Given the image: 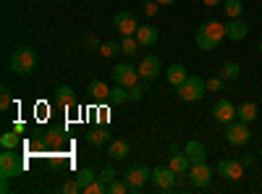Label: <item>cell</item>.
<instances>
[{
  "label": "cell",
  "instance_id": "obj_13",
  "mask_svg": "<svg viewBox=\"0 0 262 194\" xmlns=\"http://www.w3.org/2000/svg\"><path fill=\"white\" fill-rule=\"evenodd\" d=\"M160 74V58L158 55H144L142 63H139V76L142 81H152Z\"/></svg>",
  "mask_w": 262,
  "mask_h": 194
},
{
  "label": "cell",
  "instance_id": "obj_20",
  "mask_svg": "<svg viewBox=\"0 0 262 194\" xmlns=\"http://www.w3.org/2000/svg\"><path fill=\"white\" fill-rule=\"evenodd\" d=\"M86 92H90V97H92V100H97V102H102V100L111 97V90H107V84H105L102 79L90 81V87H86Z\"/></svg>",
  "mask_w": 262,
  "mask_h": 194
},
{
  "label": "cell",
  "instance_id": "obj_31",
  "mask_svg": "<svg viewBox=\"0 0 262 194\" xmlns=\"http://www.w3.org/2000/svg\"><path fill=\"white\" fill-rule=\"evenodd\" d=\"M144 92H147V81H142V84L137 81L134 87H128V100H134V102H137V100L144 97Z\"/></svg>",
  "mask_w": 262,
  "mask_h": 194
},
{
  "label": "cell",
  "instance_id": "obj_14",
  "mask_svg": "<svg viewBox=\"0 0 262 194\" xmlns=\"http://www.w3.org/2000/svg\"><path fill=\"white\" fill-rule=\"evenodd\" d=\"M247 32H249V24L238 16V18H231L228 24H226V39H231V42H238V39H244L247 37Z\"/></svg>",
  "mask_w": 262,
  "mask_h": 194
},
{
  "label": "cell",
  "instance_id": "obj_43",
  "mask_svg": "<svg viewBox=\"0 0 262 194\" xmlns=\"http://www.w3.org/2000/svg\"><path fill=\"white\" fill-rule=\"evenodd\" d=\"M259 53H262V39H259Z\"/></svg>",
  "mask_w": 262,
  "mask_h": 194
},
{
  "label": "cell",
  "instance_id": "obj_19",
  "mask_svg": "<svg viewBox=\"0 0 262 194\" xmlns=\"http://www.w3.org/2000/svg\"><path fill=\"white\" fill-rule=\"evenodd\" d=\"M128 142L126 139H116V142H111L107 144V158L111 160H123V158H128Z\"/></svg>",
  "mask_w": 262,
  "mask_h": 194
},
{
  "label": "cell",
  "instance_id": "obj_26",
  "mask_svg": "<svg viewBox=\"0 0 262 194\" xmlns=\"http://www.w3.org/2000/svg\"><path fill=\"white\" fill-rule=\"evenodd\" d=\"M238 74H242V69H238V63H223V69H221L223 81H233V79H238Z\"/></svg>",
  "mask_w": 262,
  "mask_h": 194
},
{
  "label": "cell",
  "instance_id": "obj_39",
  "mask_svg": "<svg viewBox=\"0 0 262 194\" xmlns=\"http://www.w3.org/2000/svg\"><path fill=\"white\" fill-rule=\"evenodd\" d=\"M48 142H50V144H58V142H60V134H58V132H50V134H48Z\"/></svg>",
  "mask_w": 262,
  "mask_h": 194
},
{
  "label": "cell",
  "instance_id": "obj_6",
  "mask_svg": "<svg viewBox=\"0 0 262 194\" xmlns=\"http://www.w3.org/2000/svg\"><path fill=\"white\" fill-rule=\"evenodd\" d=\"M252 139V132H249V123L244 121H238V123H228L226 126V142L228 144H236V147H242Z\"/></svg>",
  "mask_w": 262,
  "mask_h": 194
},
{
  "label": "cell",
  "instance_id": "obj_33",
  "mask_svg": "<svg viewBox=\"0 0 262 194\" xmlns=\"http://www.w3.org/2000/svg\"><path fill=\"white\" fill-rule=\"evenodd\" d=\"M97 179H100L102 184H111V181H116V179H118V174H116V168H113V165H107V168H102V170H100V176H97Z\"/></svg>",
  "mask_w": 262,
  "mask_h": 194
},
{
  "label": "cell",
  "instance_id": "obj_3",
  "mask_svg": "<svg viewBox=\"0 0 262 194\" xmlns=\"http://www.w3.org/2000/svg\"><path fill=\"white\" fill-rule=\"evenodd\" d=\"M207 92V81H202L200 76H186L184 84H179V97L184 102H196L202 100Z\"/></svg>",
  "mask_w": 262,
  "mask_h": 194
},
{
  "label": "cell",
  "instance_id": "obj_35",
  "mask_svg": "<svg viewBox=\"0 0 262 194\" xmlns=\"http://www.w3.org/2000/svg\"><path fill=\"white\" fill-rule=\"evenodd\" d=\"M84 191H90V194H102V191H107V184H102L100 179H95L90 186H86Z\"/></svg>",
  "mask_w": 262,
  "mask_h": 194
},
{
  "label": "cell",
  "instance_id": "obj_15",
  "mask_svg": "<svg viewBox=\"0 0 262 194\" xmlns=\"http://www.w3.org/2000/svg\"><path fill=\"white\" fill-rule=\"evenodd\" d=\"M55 102H58V107H63V111H71V107L76 105V95H74V90L69 87V84H60V87L55 90Z\"/></svg>",
  "mask_w": 262,
  "mask_h": 194
},
{
  "label": "cell",
  "instance_id": "obj_17",
  "mask_svg": "<svg viewBox=\"0 0 262 194\" xmlns=\"http://www.w3.org/2000/svg\"><path fill=\"white\" fill-rule=\"evenodd\" d=\"M184 153L189 155L191 165H194V163H205V160H207V149H205V144H202V142H196V139L186 142V147H184Z\"/></svg>",
  "mask_w": 262,
  "mask_h": 194
},
{
  "label": "cell",
  "instance_id": "obj_45",
  "mask_svg": "<svg viewBox=\"0 0 262 194\" xmlns=\"http://www.w3.org/2000/svg\"><path fill=\"white\" fill-rule=\"evenodd\" d=\"M259 105H262V97H259Z\"/></svg>",
  "mask_w": 262,
  "mask_h": 194
},
{
  "label": "cell",
  "instance_id": "obj_38",
  "mask_svg": "<svg viewBox=\"0 0 262 194\" xmlns=\"http://www.w3.org/2000/svg\"><path fill=\"white\" fill-rule=\"evenodd\" d=\"M8 105H11V90L3 87V95H0V107H3V111H8Z\"/></svg>",
  "mask_w": 262,
  "mask_h": 194
},
{
  "label": "cell",
  "instance_id": "obj_4",
  "mask_svg": "<svg viewBox=\"0 0 262 194\" xmlns=\"http://www.w3.org/2000/svg\"><path fill=\"white\" fill-rule=\"evenodd\" d=\"M123 179H126L131 194H139V191L144 189V184L152 181V170H149L147 165H134V168H128L126 174H123Z\"/></svg>",
  "mask_w": 262,
  "mask_h": 194
},
{
  "label": "cell",
  "instance_id": "obj_5",
  "mask_svg": "<svg viewBox=\"0 0 262 194\" xmlns=\"http://www.w3.org/2000/svg\"><path fill=\"white\" fill-rule=\"evenodd\" d=\"M21 168H24V163H21V158L16 155V149H6L3 155H0V179H13L21 174Z\"/></svg>",
  "mask_w": 262,
  "mask_h": 194
},
{
  "label": "cell",
  "instance_id": "obj_30",
  "mask_svg": "<svg viewBox=\"0 0 262 194\" xmlns=\"http://www.w3.org/2000/svg\"><path fill=\"white\" fill-rule=\"evenodd\" d=\"M116 53H121L118 42H102V45H100V55H102V58H113Z\"/></svg>",
  "mask_w": 262,
  "mask_h": 194
},
{
  "label": "cell",
  "instance_id": "obj_28",
  "mask_svg": "<svg viewBox=\"0 0 262 194\" xmlns=\"http://www.w3.org/2000/svg\"><path fill=\"white\" fill-rule=\"evenodd\" d=\"M226 8V16H231V18H238V16H242V11H244V6H242V0H226V3H223Z\"/></svg>",
  "mask_w": 262,
  "mask_h": 194
},
{
  "label": "cell",
  "instance_id": "obj_22",
  "mask_svg": "<svg viewBox=\"0 0 262 194\" xmlns=\"http://www.w3.org/2000/svg\"><path fill=\"white\" fill-rule=\"evenodd\" d=\"M236 118L244 121V123H252L257 118V105L254 102H242V105L236 107Z\"/></svg>",
  "mask_w": 262,
  "mask_h": 194
},
{
  "label": "cell",
  "instance_id": "obj_9",
  "mask_svg": "<svg viewBox=\"0 0 262 194\" xmlns=\"http://www.w3.org/2000/svg\"><path fill=\"white\" fill-rule=\"evenodd\" d=\"M217 176L231 179V181H238V179L244 176V163H242V160H228V158H223L221 163H217Z\"/></svg>",
  "mask_w": 262,
  "mask_h": 194
},
{
  "label": "cell",
  "instance_id": "obj_42",
  "mask_svg": "<svg viewBox=\"0 0 262 194\" xmlns=\"http://www.w3.org/2000/svg\"><path fill=\"white\" fill-rule=\"evenodd\" d=\"M202 3H205V6H217L221 0H202Z\"/></svg>",
  "mask_w": 262,
  "mask_h": 194
},
{
  "label": "cell",
  "instance_id": "obj_32",
  "mask_svg": "<svg viewBox=\"0 0 262 194\" xmlns=\"http://www.w3.org/2000/svg\"><path fill=\"white\" fill-rule=\"evenodd\" d=\"M107 191H111V194H126V191H131V189H128L126 179H116V181L107 184Z\"/></svg>",
  "mask_w": 262,
  "mask_h": 194
},
{
  "label": "cell",
  "instance_id": "obj_16",
  "mask_svg": "<svg viewBox=\"0 0 262 194\" xmlns=\"http://www.w3.org/2000/svg\"><path fill=\"white\" fill-rule=\"evenodd\" d=\"M137 39H139V45L142 48H152V45H158V29L155 27H152V24H144V27H139L137 29V34H134Z\"/></svg>",
  "mask_w": 262,
  "mask_h": 194
},
{
  "label": "cell",
  "instance_id": "obj_24",
  "mask_svg": "<svg viewBox=\"0 0 262 194\" xmlns=\"http://www.w3.org/2000/svg\"><path fill=\"white\" fill-rule=\"evenodd\" d=\"M139 48H142V45H139V39H137L134 34L121 39V53H123V55H137V50H139Z\"/></svg>",
  "mask_w": 262,
  "mask_h": 194
},
{
  "label": "cell",
  "instance_id": "obj_8",
  "mask_svg": "<svg viewBox=\"0 0 262 194\" xmlns=\"http://www.w3.org/2000/svg\"><path fill=\"white\" fill-rule=\"evenodd\" d=\"M176 170H173L170 165L168 168H155V170H152V184H155L158 189H163V191H170L173 189V184H176Z\"/></svg>",
  "mask_w": 262,
  "mask_h": 194
},
{
  "label": "cell",
  "instance_id": "obj_44",
  "mask_svg": "<svg viewBox=\"0 0 262 194\" xmlns=\"http://www.w3.org/2000/svg\"><path fill=\"white\" fill-rule=\"evenodd\" d=\"M259 158H262V149H259Z\"/></svg>",
  "mask_w": 262,
  "mask_h": 194
},
{
  "label": "cell",
  "instance_id": "obj_21",
  "mask_svg": "<svg viewBox=\"0 0 262 194\" xmlns=\"http://www.w3.org/2000/svg\"><path fill=\"white\" fill-rule=\"evenodd\" d=\"M86 142H90L92 147H100V144L111 142V134H107L105 126H97V128H90V132H86Z\"/></svg>",
  "mask_w": 262,
  "mask_h": 194
},
{
  "label": "cell",
  "instance_id": "obj_23",
  "mask_svg": "<svg viewBox=\"0 0 262 194\" xmlns=\"http://www.w3.org/2000/svg\"><path fill=\"white\" fill-rule=\"evenodd\" d=\"M165 76H168V81L173 84V87H179V84H184V79H186L189 74H186V69L181 66V63H173V66L165 71Z\"/></svg>",
  "mask_w": 262,
  "mask_h": 194
},
{
  "label": "cell",
  "instance_id": "obj_29",
  "mask_svg": "<svg viewBox=\"0 0 262 194\" xmlns=\"http://www.w3.org/2000/svg\"><path fill=\"white\" fill-rule=\"evenodd\" d=\"M0 144H3V149H16L18 147V132H8L0 137Z\"/></svg>",
  "mask_w": 262,
  "mask_h": 194
},
{
  "label": "cell",
  "instance_id": "obj_2",
  "mask_svg": "<svg viewBox=\"0 0 262 194\" xmlns=\"http://www.w3.org/2000/svg\"><path fill=\"white\" fill-rule=\"evenodd\" d=\"M34 69H37V53L32 48H27V45L16 48L13 55H11V71H16L18 76L27 79V76H32Z\"/></svg>",
  "mask_w": 262,
  "mask_h": 194
},
{
  "label": "cell",
  "instance_id": "obj_18",
  "mask_svg": "<svg viewBox=\"0 0 262 194\" xmlns=\"http://www.w3.org/2000/svg\"><path fill=\"white\" fill-rule=\"evenodd\" d=\"M168 165H170L173 170H176L179 176H184V174H189V168H191V160H189V155H186V153H179V149H176V153L170 155Z\"/></svg>",
  "mask_w": 262,
  "mask_h": 194
},
{
  "label": "cell",
  "instance_id": "obj_12",
  "mask_svg": "<svg viewBox=\"0 0 262 194\" xmlns=\"http://www.w3.org/2000/svg\"><path fill=\"white\" fill-rule=\"evenodd\" d=\"M189 179H191L194 186L205 189V186H210V181H212V170H210L207 163H194V165L189 168Z\"/></svg>",
  "mask_w": 262,
  "mask_h": 194
},
{
  "label": "cell",
  "instance_id": "obj_10",
  "mask_svg": "<svg viewBox=\"0 0 262 194\" xmlns=\"http://www.w3.org/2000/svg\"><path fill=\"white\" fill-rule=\"evenodd\" d=\"M113 27L123 34V37H131V34H137V29H139V21H137V16L134 13H116V18H113Z\"/></svg>",
  "mask_w": 262,
  "mask_h": 194
},
{
  "label": "cell",
  "instance_id": "obj_25",
  "mask_svg": "<svg viewBox=\"0 0 262 194\" xmlns=\"http://www.w3.org/2000/svg\"><path fill=\"white\" fill-rule=\"evenodd\" d=\"M107 100H111L113 105H123V102H128V90L121 87V84H116V87L111 90V97H107Z\"/></svg>",
  "mask_w": 262,
  "mask_h": 194
},
{
  "label": "cell",
  "instance_id": "obj_37",
  "mask_svg": "<svg viewBox=\"0 0 262 194\" xmlns=\"http://www.w3.org/2000/svg\"><path fill=\"white\" fill-rule=\"evenodd\" d=\"M158 6H160L158 0H152V3H144V6H142V13H144V16H155V13H158Z\"/></svg>",
  "mask_w": 262,
  "mask_h": 194
},
{
  "label": "cell",
  "instance_id": "obj_1",
  "mask_svg": "<svg viewBox=\"0 0 262 194\" xmlns=\"http://www.w3.org/2000/svg\"><path fill=\"white\" fill-rule=\"evenodd\" d=\"M223 39H226V24H221V21H205V24L196 29V37H194L196 48L205 50V53L215 50Z\"/></svg>",
  "mask_w": 262,
  "mask_h": 194
},
{
  "label": "cell",
  "instance_id": "obj_34",
  "mask_svg": "<svg viewBox=\"0 0 262 194\" xmlns=\"http://www.w3.org/2000/svg\"><path fill=\"white\" fill-rule=\"evenodd\" d=\"M60 191H63V194H79V191H81V184H79L76 179H74V181H66V184L60 186Z\"/></svg>",
  "mask_w": 262,
  "mask_h": 194
},
{
  "label": "cell",
  "instance_id": "obj_40",
  "mask_svg": "<svg viewBox=\"0 0 262 194\" xmlns=\"http://www.w3.org/2000/svg\"><path fill=\"white\" fill-rule=\"evenodd\" d=\"M242 163H244V165H247V168H249V165H252V163H254V160H252V155H244V158H242Z\"/></svg>",
  "mask_w": 262,
  "mask_h": 194
},
{
  "label": "cell",
  "instance_id": "obj_27",
  "mask_svg": "<svg viewBox=\"0 0 262 194\" xmlns=\"http://www.w3.org/2000/svg\"><path fill=\"white\" fill-rule=\"evenodd\" d=\"M95 179H97V174H95L92 168H81V170H79V176H76V181L81 184V191H84L86 186H90V184H92Z\"/></svg>",
  "mask_w": 262,
  "mask_h": 194
},
{
  "label": "cell",
  "instance_id": "obj_41",
  "mask_svg": "<svg viewBox=\"0 0 262 194\" xmlns=\"http://www.w3.org/2000/svg\"><path fill=\"white\" fill-rule=\"evenodd\" d=\"M158 3H160V6H173L176 0H158Z\"/></svg>",
  "mask_w": 262,
  "mask_h": 194
},
{
  "label": "cell",
  "instance_id": "obj_11",
  "mask_svg": "<svg viewBox=\"0 0 262 194\" xmlns=\"http://www.w3.org/2000/svg\"><path fill=\"white\" fill-rule=\"evenodd\" d=\"M212 118L217 121V123H233V118H236V105L231 102V100H217L215 102V107H212Z\"/></svg>",
  "mask_w": 262,
  "mask_h": 194
},
{
  "label": "cell",
  "instance_id": "obj_36",
  "mask_svg": "<svg viewBox=\"0 0 262 194\" xmlns=\"http://www.w3.org/2000/svg\"><path fill=\"white\" fill-rule=\"evenodd\" d=\"M221 90H223V76L207 79V92H221Z\"/></svg>",
  "mask_w": 262,
  "mask_h": 194
},
{
  "label": "cell",
  "instance_id": "obj_7",
  "mask_svg": "<svg viewBox=\"0 0 262 194\" xmlns=\"http://www.w3.org/2000/svg\"><path fill=\"white\" fill-rule=\"evenodd\" d=\"M113 79H116V84H121V87H134V84L142 79L139 76V69H134L131 63H118V66L113 69Z\"/></svg>",
  "mask_w": 262,
  "mask_h": 194
}]
</instances>
